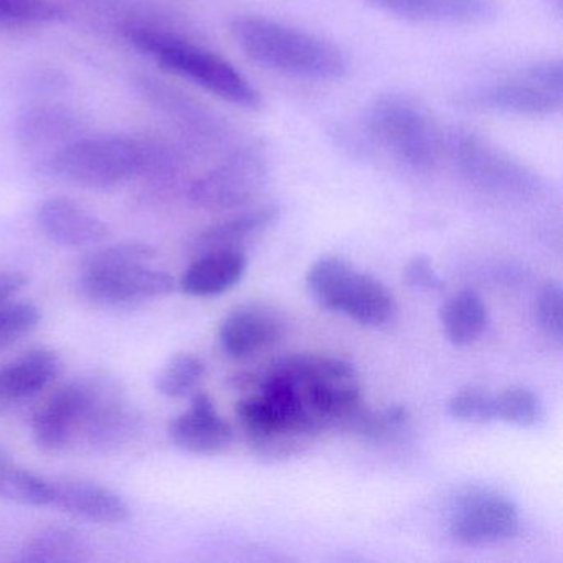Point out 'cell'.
<instances>
[{"label":"cell","mask_w":563,"mask_h":563,"mask_svg":"<svg viewBox=\"0 0 563 563\" xmlns=\"http://www.w3.org/2000/svg\"><path fill=\"white\" fill-rule=\"evenodd\" d=\"M184 166L186 161L179 147L159 137L131 134H85L45 159V169L52 176L85 189L100 190L137 179L169 187L177 183Z\"/></svg>","instance_id":"6da1fadb"},{"label":"cell","mask_w":563,"mask_h":563,"mask_svg":"<svg viewBox=\"0 0 563 563\" xmlns=\"http://www.w3.org/2000/svg\"><path fill=\"white\" fill-rule=\"evenodd\" d=\"M130 15L133 18L123 19L120 24L121 37L164 71L235 107L245 110L263 107L260 91L229 60L197 44L176 22L141 18V11Z\"/></svg>","instance_id":"7a4b0ae2"},{"label":"cell","mask_w":563,"mask_h":563,"mask_svg":"<svg viewBox=\"0 0 563 563\" xmlns=\"http://www.w3.org/2000/svg\"><path fill=\"white\" fill-rule=\"evenodd\" d=\"M230 32L246 57L269 70L319 81L342 80L347 75L344 52L301 29L272 19L240 15L233 19Z\"/></svg>","instance_id":"3957f363"},{"label":"cell","mask_w":563,"mask_h":563,"mask_svg":"<svg viewBox=\"0 0 563 563\" xmlns=\"http://www.w3.org/2000/svg\"><path fill=\"white\" fill-rule=\"evenodd\" d=\"M364 123L372 140L411 173L437 169L444 154V136L427 108L413 98L380 95L367 108Z\"/></svg>","instance_id":"277c9868"},{"label":"cell","mask_w":563,"mask_h":563,"mask_svg":"<svg viewBox=\"0 0 563 563\" xmlns=\"http://www.w3.org/2000/svg\"><path fill=\"white\" fill-rule=\"evenodd\" d=\"M113 378L90 375L55 388L32 417V438L38 450L62 454L71 448L87 446L95 433Z\"/></svg>","instance_id":"5b68a950"},{"label":"cell","mask_w":563,"mask_h":563,"mask_svg":"<svg viewBox=\"0 0 563 563\" xmlns=\"http://www.w3.org/2000/svg\"><path fill=\"white\" fill-rule=\"evenodd\" d=\"M444 154L461 179L481 192L516 200L533 199L542 192L536 170L476 131L453 128L444 137Z\"/></svg>","instance_id":"8992f818"},{"label":"cell","mask_w":563,"mask_h":563,"mask_svg":"<svg viewBox=\"0 0 563 563\" xmlns=\"http://www.w3.org/2000/svg\"><path fill=\"white\" fill-rule=\"evenodd\" d=\"M309 296L329 311L341 312L367 328L388 324L397 302L384 283L339 256H322L306 275Z\"/></svg>","instance_id":"52a82bcc"},{"label":"cell","mask_w":563,"mask_h":563,"mask_svg":"<svg viewBox=\"0 0 563 563\" xmlns=\"http://www.w3.org/2000/svg\"><path fill=\"white\" fill-rule=\"evenodd\" d=\"M268 147L262 140L246 141L227 151L212 169L187 187V199L203 210H232L249 206L268 183Z\"/></svg>","instance_id":"ba28073f"},{"label":"cell","mask_w":563,"mask_h":563,"mask_svg":"<svg viewBox=\"0 0 563 563\" xmlns=\"http://www.w3.org/2000/svg\"><path fill=\"white\" fill-rule=\"evenodd\" d=\"M176 279L151 263H117V265H80L78 295L104 309L133 308L170 295Z\"/></svg>","instance_id":"9c48e42d"},{"label":"cell","mask_w":563,"mask_h":563,"mask_svg":"<svg viewBox=\"0 0 563 563\" xmlns=\"http://www.w3.org/2000/svg\"><path fill=\"white\" fill-rule=\"evenodd\" d=\"M136 87L151 107L173 121L186 140L200 150H220L232 140V130L225 120L179 88L151 75L137 78Z\"/></svg>","instance_id":"30bf717a"},{"label":"cell","mask_w":563,"mask_h":563,"mask_svg":"<svg viewBox=\"0 0 563 563\" xmlns=\"http://www.w3.org/2000/svg\"><path fill=\"white\" fill-rule=\"evenodd\" d=\"M563 93L550 90L537 80L530 68L507 80L471 88L456 98L460 107L487 113L549 118L562 110Z\"/></svg>","instance_id":"8fae6325"},{"label":"cell","mask_w":563,"mask_h":563,"mask_svg":"<svg viewBox=\"0 0 563 563\" xmlns=\"http://www.w3.org/2000/svg\"><path fill=\"white\" fill-rule=\"evenodd\" d=\"M519 529L516 504L489 490H471L461 497L450 519L451 537L466 547L504 542L512 539Z\"/></svg>","instance_id":"7c38bea8"},{"label":"cell","mask_w":563,"mask_h":563,"mask_svg":"<svg viewBox=\"0 0 563 563\" xmlns=\"http://www.w3.org/2000/svg\"><path fill=\"white\" fill-rule=\"evenodd\" d=\"M62 368L60 355L51 347H32L0 364V417L48 390Z\"/></svg>","instance_id":"4fadbf2b"},{"label":"cell","mask_w":563,"mask_h":563,"mask_svg":"<svg viewBox=\"0 0 563 563\" xmlns=\"http://www.w3.org/2000/svg\"><path fill=\"white\" fill-rule=\"evenodd\" d=\"M35 222L45 239L65 249H95L110 239L108 223L68 197H51L38 203Z\"/></svg>","instance_id":"5bb4252c"},{"label":"cell","mask_w":563,"mask_h":563,"mask_svg":"<svg viewBox=\"0 0 563 563\" xmlns=\"http://www.w3.org/2000/svg\"><path fill=\"white\" fill-rule=\"evenodd\" d=\"M285 318L265 302L236 306L220 322L219 345L233 358L250 357L285 335Z\"/></svg>","instance_id":"9a60e30c"},{"label":"cell","mask_w":563,"mask_h":563,"mask_svg":"<svg viewBox=\"0 0 563 563\" xmlns=\"http://www.w3.org/2000/svg\"><path fill=\"white\" fill-rule=\"evenodd\" d=\"M51 507L101 526H118L131 517L130 504L120 494L85 477L52 479Z\"/></svg>","instance_id":"2e32d148"},{"label":"cell","mask_w":563,"mask_h":563,"mask_svg":"<svg viewBox=\"0 0 563 563\" xmlns=\"http://www.w3.org/2000/svg\"><path fill=\"white\" fill-rule=\"evenodd\" d=\"M169 438L187 453L217 454L232 444L233 428L217 411L212 398L197 391L190 407L170 421Z\"/></svg>","instance_id":"e0dca14e"},{"label":"cell","mask_w":563,"mask_h":563,"mask_svg":"<svg viewBox=\"0 0 563 563\" xmlns=\"http://www.w3.org/2000/svg\"><path fill=\"white\" fill-rule=\"evenodd\" d=\"M404 21L437 25H481L499 14L496 0H364Z\"/></svg>","instance_id":"ac0fdd59"},{"label":"cell","mask_w":563,"mask_h":563,"mask_svg":"<svg viewBox=\"0 0 563 563\" xmlns=\"http://www.w3.org/2000/svg\"><path fill=\"white\" fill-rule=\"evenodd\" d=\"M81 136L85 124L80 114L60 104L29 107L15 121V137L25 150H48L51 154Z\"/></svg>","instance_id":"d6986e66"},{"label":"cell","mask_w":563,"mask_h":563,"mask_svg":"<svg viewBox=\"0 0 563 563\" xmlns=\"http://www.w3.org/2000/svg\"><path fill=\"white\" fill-rule=\"evenodd\" d=\"M278 206H273V203L236 213V216L212 223L199 232V235L194 239L190 250L196 256L209 252H227V250L243 252V249L266 232L278 220Z\"/></svg>","instance_id":"ffe728a7"},{"label":"cell","mask_w":563,"mask_h":563,"mask_svg":"<svg viewBox=\"0 0 563 563\" xmlns=\"http://www.w3.org/2000/svg\"><path fill=\"white\" fill-rule=\"evenodd\" d=\"M245 253L209 252L197 255L180 279V289L196 298L223 295L235 288L246 272Z\"/></svg>","instance_id":"44dd1931"},{"label":"cell","mask_w":563,"mask_h":563,"mask_svg":"<svg viewBox=\"0 0 563 563\" xmlns=\"http://www.w3.org/2000/svg\"><path fill=\"white\" fill-rule=\"evenodd\" d=\"M25 285L27 278L21 272L0 269V349L18 344L41 322L37 306L14 299Z\"/></svg>","instance_id":"7402d4cb"},{"label":"cell","mask_w":563,"mask_h":563,"mask_svg":"<svg viewBox=\"0 0 563 563\" xmlns=\"http://www.w3.org/2000/svg\"><path fill=\"white\" fill-rule=\"evenodd\" d=\"M440 322L448 341L463 347L483 335L489 322V312L477 292L464 289L441 306Z\"/></svg>","instance_id":"603a6c76"},{"label":"cell","mask_w":563,"mask_h":563,"mask_svg":"<svg viewBox=\"0 0 563 563\" xmlns=\"http://www.w3.org/2000/svg\"><path fill=\"white\" fill-rule=\"evenodd\" d=\"M90 555L85 537L68 527H47L25 540L19 553L24 563H78Z\"/></svg>","instance_id":"cb8c5ba5"},{"label":"cell","mask_w":563,"mask_h":563,"mask_svg":"<svg viewBox=\"0 0 563 563\" xmlns=\"http://www.w3.org/2000/svg\"><path fill=\"white\" fill-rule=\"evenodd\" d=\"M0 499L21 506L51 507L52 479L11 461L0 470Z\"/></svg>","instance_id":"d4e9b609"},{"label":"cell","mask_w":563,"mask_h":563,"mask_svg":"<svg viewBox=\"0 0 563 563\" xmlns=\"http://www.w3.org/2000/svg\"><path fill=\"white\" fill-rule=\"evenodd\" d=\"M206 377V362L196 354L173 355L154 378V387L164 397L184 398L192 395Z\"/></svg>","instance_id":"484cf974"},{"label":"cell","mask_w":563,"mask_h":563,"mask_svg":"<svg viewBox=\"0 0 563 563\" xmlns=\"http://www.w3.org/2000/svg\"><path fill=\"white\" fill-rule=\"evenodd\" d=\"M542 418V405L532 390L510 387L496 395V420L520 428L533 427Z\"/></svg>","instance_id":"4316f807"},{"label":"cell","mask_w":563,"mask_h":563,"mask_svg":"<svg viewBox=\"0 0 563 563\" xmlns=\"http://www.w3.org/2000/svg\"><path fill=\"white\" fill-rule=\"evenodd\" d=\"M448 413L464 423H489L496 420V395L474 385L461 388L448 401Z\"/></svg>","instance_id":"83f0119b"},{"label":"cell","mask_w":563,"mask_h":563,"mask_svg":"<svg viewBox=\"0 0 563 563\" xmlns=\"http://www.w3.org/2000/svg\"><path fill=\"white\" fill-rule=\"evenodd\" d=\"M65 19V9L52 0H0L2 24H54Z\"/></svg>","instance_id":"f1b7e54d"},{"label":"cell","mask_w":563,"mask_h":563,"mask_svg":"<svg viewBox=\"0 0 563 563\" xmlns=\"http://www.w3.org/2000/svg\"><path fill=\"white\" fill-rule=\"evenodd\" d=\"M562 309V286L556 282L547 283L537 296L533 316H536L540 331L559 344H562L563 341Z\"/></svg>","instance_id":"f546056e"},{"label":"cell","mask_w":563,"mask_h":563,"mask_svg":"<svg viewBox=\"0 0 563 563\" xmlns=\"http://www.w3.org/2000/svg\"><path fill=\"white\" fill-rule=\"evenodd\" d=\"M404 278L405 283L418 292H437L444 286L433 262L427 255L413 256L405 266Z\"/></svg>","instance_id":"4dcf8cb0"},{"label":"cell","mask_w":563,"mask_h":563,"mask_svg":"<svg viewBox=\"0 0 563 563\" xmlns=\"http://www.w3.org/2000/svg\"><path fill=\"white\" fill-rule=\"evenodd\" d=\"M11 457H9V454L5 453L4 450H2V448H0V470H2V467L4 466H8L9 463H11Z\"/></svg>","instance_id":"1f68e13d"},{"label":"cell","mask_w":563,"mask_h":563,"mask_svg":"<svg viewBox=\"0 0 563 563\" xmlns=\"http://www.w3.org/2000/svg\"><path fill=\"white\" fill-rule=\"evenodd\" d=\"M550 2H552L553 9L560 14L563 9V0H550Z\"/></svg>","instance_id":"d6a6232c"}]
</instances>
